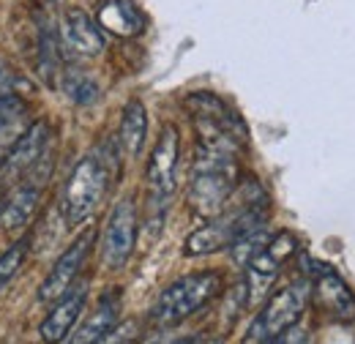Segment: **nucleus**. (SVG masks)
<instances>
[{"label": "nucleus", "mask_w": 355, "mask_h": 344, "mask_svg": "<svg viewBox=\"0 0 355 344\" xmlns=\"http://www.w3.org/2000/svg\"><path fill=\"white\" fill-rule=\"evenodd\" d=\"M115 172H118V159L110 145L90 150L71 170L66 186H63V194H60V211H63V218L69 227H80L96 214V208L101 205V200L110 191Z\"/></svg>", "instance_id": "obj_3"}, {"label": "nucleus", "mask_w": 355, "mask_h": 344, "mask_svg": "<svg viewBox=\"0 0 355 344\" xmlns=\"http://www.w3.org/2000/svg\"><path fill=\"white\" fill-rule=\"evenodd\" d=\"M0 208H3V205H0Z\"/></svg>", "instance_id": "obj_24"}, {"label": "nucleus", "mask_w": 355, "mask_h": 344, "mask_svg": "<svg viewBox=\"0 0 355 344\" xmlns=\"http://www.w3.org/2000/svg\"><path fill=\"white\" fill-rule=\"evenodd\" d=\"M49 148V123L33 121L17 134V139L6 148L0 159V183H14L33 170V164Z\"/></svg>", "instance_id": "obj_8"}, {"label": "nucleus", "mask_w": 355, "mask_h": 344, "mask_svg": "<svg viewBox=\"0 0 355 344\" xmlns=\"http://www.w3.org/2000/svg\"><path fill=\"white\" fill-rule=\"evenodd\" d=\"M121 145L126 150L129 159H137L145 148V139H148V112H145V104L132 98L126 107H123V118H121Z\"/></svg>", "instance_id": "obj_17"}, {"label": "nucleus", "mask_w": 355, "mask_h": 344, "mask_svg": "<svg viewBox=\"0 0 355 344\" xmlns=\"http://www.w3.org/2000/svg\"><path fill=\"white\" fill-rule=\"evenodd\" d=\"M266 344H309V331L304 328V325H290L287 331H282V334H276L270 342Z\"/></svg>", "instance_id": "obj_22"}, {"label": "nucleus", "mask_w": 355, "mask_h": 344, "mask_svg": "<svg viewBox=\"0 0 355 344\" xmlns=\"http://www.w3.org/2000/svg\"><path fill=\"white\" fill-rule=\"evenodd\" d=\"M178 344H211V342H202V339H186V342H178Z\"/></svg>", "instance_id": "obj_23"}, {"label": "nucleus", "mask_w": 355, "mask_h": 344, "mask_svg": "<svg viewBox=\"0 0 355 344\" xmlns=\"http://www.w3.org/2000/svg\"><path fill=\"white\" fill-rule=\"evenodd\" d=\"M60 87L66 90V96L74 101V104H93L96 98H98V85H96V80L85 74V71H80V69H69V71H63V80H60Z\"/></svg>", "instance_id": "obj_19"}, {"label": "nucleus", "mask_w": 355, "mask_h": 344, "mask_svg": "<svg viewBox=\"0 0 355 344\" xmlns=\"http://www.w3.org/2000/svg\"><path fill=\"white\" fill-rule=\"evenodd\" d=\"M93 241H96V230L88 227L83 235H77L74 243H69V249L55 259V265L49 268L46 279L42 282V287H39V301L55 303L58 298H63V295L74 287V282H77V276H80V270H83V265H85V259H88L90 249H93Z\"/></svg>", "instance_id": "obj_9"}, {"label": "nucleus", "mask_w": 355, "mask_h": 344, "mask_svg": "<svg viewBox=\"0 0 355 344\" xmlns=\"http://www.w3.org/2000/svg\"><path fill=\"white\" fill-rule=\"evenodd\" d=\"M309 282L311 293H314L317 303L322 306V311H328L331 317H336L342 322H355V293L334 268L317 262L314 279Z\"/></svg>", "instance_id": "obj_11"}, {"label": "nucleus", "mask_w": 355, "mask_h": 344, "mask_svg": "<svg viewBox=\"0 0 355 344\" xmlns=\"http://www.w3.org/2000/svg\"><path fill=\"white\" fill-rule=\"evenodd\" d=\"M60 42L69 52L83 55V58H93V55L104 52L101 28L83 8H69L63 14V19H60Z\"/></svg>", "instance_id": "obj_12"}, {"label": "nucleus", "mask_w": 355, "mask_h": 344, "mask_svg": "<svg viewBox=\"0 0 355 344\" xmlns=\"http://www.w3.org/2000/svg\"><path fill=\"white\" fill-rule=\"evenodd\" d=\"M42 194H44V183L28 178L25 183H19L14 189V194L8 197V203L0 208V227L3 230H22L33 221V216L42 205Z\"/></svg>", "instance_id": "obj_14"}, {"label": "nucleus", "mask_w": 355, "mask_h": 344, "mask_svg": "<svg viewBox=\"0 0 355 344\" xmlns=\"http://www.w3.org/2000/svg\"><path fill=\"white\" fill-rule=\"evenodd\" d=\"M25 121H28V104L17 93L0 96V153H6V148L25 129Z\"/></svg>", "instance_id": "obj_18"}, {"label": "nucleus", "mask_w": 355, "mask_h": 344, "mask_svg": "<svg viewBox=\"0 0 355 344\" xmlns=\"http://www.w3.org/2000/svg\"><path fill=\"white\" fill-rule=\"evenodd\" d=\"M137 243V203L134 197H123L110 211L104 235H101V259L107 268L118 270L134 255Z\"/></svg>", "instance_id": "obj_7"}, {"label": "nucleus", "mask_w": 355, "mask_h": 344, "mask_svg": "<svg viewBox=\"0 0 355 344\" xmlns=\"http://www.w3.org/2000/svg\"><path fill=\"white\" fill-rule=\"evenodd\" d=\"M222 293V276L216 270H202L191 273L173 282L170 287L162 290V295L153 303V322L156 325H178L186 317L197 314L205 303H211Z\"/></svg>", "instance_id": "obj_4"}, {"label": "nucleus", "mask_w": 355, "mask_h": 344, "mask_svg": "<svg viewBox=\"0 0 355 344\" xmlns=\"http://www.w3.org/2000/svg\"><path fill=\"white\" fill-rule=\"evenodd\" d=\"M232 145L197 142V156L191 164L189 203L202 218L222 214L238 186V164Z\"/></svg>", "instance_id": "obj_2"}, {"label": "nucleus", "mask_w": 355, "mask_h": 344, "mask_svg": "<svg viewBox=\"0 0 355 344\" xmlns=\"http://www.w3.org/2000/svg\"><path fill=\"white\" fill-rule=\"evenodd\" d=\"M295 252H298V238L293 232H279V235L268 238L266 246L249 262V282H246V287L260 284V290H266L263 284H268Z\"/></svg>", "instance_id": "obj_13"}, {"label": "nucleus", "mask_w": 355, "mask_h": 344, "mask_svg": "<svg viewBox=\"0 0 355 344\" xmlns=\"http://www.w3.org/2000/svg\"><path fill=\"white\" fill-rule=\"evenodd\" d=\"M96 22H98V28H107L110 33L126 36V39L139 36L145 31V17L134 0H104Z\"/></svg>", "instance_id": "obj_15"}, {"label": "nucleus", "mask_w": 355, "mask_h": 344, "mask_svg": "<svg viewBox=\"0 0 355 344\" xmlns=\"http://www.w3.org/2000/svg\"><path fill=\"white\" fill-rule=\"evenodd\" d=\"M268 232H263V230H254V232H249V235H243L241 241H235L232 246H230V252H232V259L238 262V265H249L252 259H254V255L263 249L268 243Z\"/></svg>", "instance_id": "obj_21"}, {"label": "nucleus", "mask_w": 355, "mask_h": 344, "mask_svg": "<svg viewBox=\"0 0 355 344\" xmlns=\"http://www.w3.org/2000/svg\"><path fill=\"white\" fill-rule=\"evenodd\" d=\"M28 252H31V235H25V238L14 241V243L0 255V293H3L14 279H17V273H19V270H22V265H25Z\"/></svg>", "instance_id": "obj_20"}, {"label": "nucleus", "mask_w": 355, "mask_h": 344, "mask_svg": "<svg viewBox=\"0 0 355 344\" xmlns=\"http://www.w3.org/2000/svg\"><path fill=\"white\" fill-rule=\"evenodd\" d=\"M241 203L238 205H227L222 214L208 218V224H202L200 230H194L186 243H183V255L186 257H205V255H216L222 249H230L235 241H241L243 235L260 230L268 218V200L263 189L254 180H246L241 189Z\"/></svg>", "instance_id": "obj_1"}, {"label": "nucleus", "mask_w": 355, "mask_h": 344, "mask_svg": "<svg viewBox=\"0 0 355 344\" xmlns=\"http://www.w3.org/2000/svg\"><path fill=\"white\" fill-rule=\"evenodd\" d=\"M118 309H121V293H104L96 311L77 328L74 339L69 344H101L107 334L118 325Z\"/></svg>", "instance_id": "obj_16"}, {"label": "nucleus", "mask_w": 355, "mask_h": 344, "mask_svg": "<svg viewBox=\"0 0 355 344\" xmlns=\"http://www.w3.org/2000/svg\"><path fill=\"white\" fill-rule=\"evenodd\" d=\"M85 303H88V282H80V284L71 287L63 298H58V301L52 303L49 314H46L44 320H42V325H39L42 342L44 344L66 342V339L71 336V331H74L80 314L85 311Z\"/></svg>", "instance_id": "obj_10"}, {"label": "nucleus", "mask_w": 355, "mask_h": 344, "mask_svg": "<svg viewBox=\"0 0 355 344\" xmlns=\"http://www.w3.org/2000/svg\"><path fill=\"white\" fill-rule=\"evenodd\" d=\"M178 156H180V137L175 126H164L150 162H148V203H150V216L156 224H162V218L167 214L170 197L175 194V172H178Z\"/></svg>", "instance_id": "obj_6"}, {"label": "nucleus", "mask_w": 355, "mask_h": 344, "mask_svg": "<svg viewBox=\"0 0 355 344\" xmlns=\"http://www.w3.org/2000/svg\"><path fill=\"white\" fill-rule=\"evenodd\" d=\"M311 298V282L309 279H298V282H290L287 287H282L270 301L260 309V314L254 317L249 334L243 344H266L270 342L276 334L287 331L290 325H295Z\"/></svg>", "instance_id": "obj_5"}]
</instances>
